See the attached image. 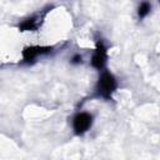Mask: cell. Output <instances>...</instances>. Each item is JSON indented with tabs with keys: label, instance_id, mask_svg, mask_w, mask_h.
<instances>
[{
	"label": "cell",
	"instance_id": "obj_1",
	"mask_svg": "<svg viewBox=\"0 0 160 160\" xmlns=\"http://www.w3.org/2000/svg\"><path fill=\"white\" fill-rule=\"evenodd\" d=\"M115 89H116L115 78L109 71H104L101 74V76L99 78V81H98V85H96L98 96L109 100V99H111V95L115 91Z\"/></svg>",
	"mask_w": 160,
	"mask_h": 160
},
{
	"label": "cell",
	"instance_id": "obj_2",
	"mask_svg": "<svg viewBox=\"0 0 160 160\" xmlns=\"http://www.w3.org/2000/svg\"><path fill=\"white\" fill-rule=\"evenodd\" d=\"M91 122H92V116L89 112H79L78 115H75L72 120V128L75 134L82 135L84 132H86L91 126Z\"/></svg>",
	"mask_w": 160,
	"mask_h": 160
},
{
	"label": "cell",
	"instance_id": "obj_3",
	"mask_svg": "<svg viewBox=\"0 0 160 160\" xmlns=\"http://www.w3.org/2000/svg\"><path fill=\"white\" fill-rule=\"evenodd\" d=\"M105 62H106V48L101 40H98L96 49H95L92 58H91V64L94 68L100 70L105 66Z\"/></svg>",
	"mask_w": 160,
	"mask_h": 160
},
{
	"label": "cell",
	"instance_id": "obj_4",
	"mask_svg": "<svg viewBox=\"0 0 160 160\" xmlns=\"http://www.w3.org/2000/svg\"><path fill=\"white\" fill-rule=\"evenodd\" d=\"M51 51V48H44V46H30L24 49L22 51V60L25 62H30L32 61L38 55H42V54H48Z\"/></svg>",
	"mask_w": 160,
	"mask_h": 160
},
{
	"label": "cell",
	"instance_id": "obj_5",
	"mask_svg": "<svg viewBox=\"0 0 160 160\" xmlns=\"http://www.w3.org/2000/svg\"><path fill=\"white\" fill-rule=\"evenodd\" d=\"M20 30L21 31H26V30H34L36 28V20L35 18H30V19H26L24 22H21L19 25Z\"/></svg>",
	"mask_w": 160,
	"mask_h": 160
},
{
	"label": "cell",
	"instance_id": "obj_6",
	"mask_svg": "<svg viewBox=\"0 0 160 160\" xmlns=\"http://www.w3.org/2000/svg\"><path fill=\"white\" fill-rule=\"evenodd\" d=\"M150 9H151V6H150V4H149V2H141V4H140V6H139V11H138L139 18H140V19L145 18V16L150 12Z\"/></svg>",
	"mask_w": 160,
	"mask_h": 160
},
{
	"label": "cell",
	"instance_id": "obj_7",
	"mask_svg": "<svg viewBox=\"0 0 160 160\" xmlns=\"http://www.w3.org/2000/svg\"><path fill=\"white\" fill-rule=\"evenodd\" d=\"M72 62H74V64L81 62V56H80V55H75V56L72 58Z\"/></svg>",
	"mask_w": 160,
	"mask_h": 160
}]
</instances>
